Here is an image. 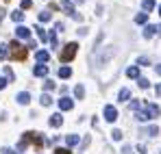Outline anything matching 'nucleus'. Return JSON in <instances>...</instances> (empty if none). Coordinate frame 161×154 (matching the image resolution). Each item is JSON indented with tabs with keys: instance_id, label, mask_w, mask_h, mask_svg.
<instances>
[{
	"instance_id": "nucleus-39",
	"label": "nucleus",
	"mask_w": 161,
	"mask_h": 154,
	"mask_svg": "<svg viewBox=\"0 0 161 154\" xmlns=\"http://www.w3.org/2000/svg\"><path fill=\"white\" fill-rule=\"evenodd\" d=\"M7 82H9V80H4V78H0V91H2V89L7 87Z\"/></svg>"
},
{
	"instance_id": "nucleus-25",
	"label": "nucleus",
	"mask_w": 161,
	"mask_h": 154,
	"mask_svg": "<svg viewBox=\"0 0 161 154\" xmlns=\"http://www.w3.org/2000/svg\"><path fill=\"white\" fill-rule=\"evenodd\" d=\"M35 33H37V37H39L42 41H46V33H44V28H42V26H35Z\"/></svg>"
},
{
	"instance_id": "nucleus-21",
	"label": "nucleus",
	"mask_w": 161,
	"mask_h": 154,
	"mask_svg": "<svg viewBox=\"0 0 161 154\" xmlns=\"http://www.w3.org/2000/svg\"><path fill=\"white\" fill-rule=\"evenodd\" d=\"M74 96H76V98H85V87H83V85H76V87H74Z\"/></svg>"
},
{
	"instance_id": "nucleus-37",
	"label": "nucleus",
	"mask_w": 161,
	"mask_h": 154,
	"mask_svg": "<svg viewBox=\"0 0 161 154\" xmlns=\"http://www.w3.org/2000/svg\"><path fill=\"white\" fill-rule=\"evenodd\" d=\"M131 109H133V111H139V102L133 100V102H131Z\"/></svg>"
},
{
	"instance_id": "nucleus-32",
	"label": "nucleus",
	"mask_w": 161,
	"mask_h": 154,
	"mask_svg": "<svg viewBox=\"0 0 161 154\" xmlns=\"http://www.w3.org/2000/svg\"><path fill=\"white\" fill-rule=\"evenodd\" d=\"M137 63H139V65H150V61H148L146 56H139V61H137Z\"/></svg>"
},
{
	"instance_id": "nucleus-38",
	"label": "nucleus",
	"mask_w": 161,
	"mask_h": 154,
	"mask_svg": "<svg viewBox=\"0 0 161 154\" xmlns=\"http://www.w3.org/2000/svg\"><path fill=\"white\" fill-rule=\"evenodd\" d=\"M135 150H137V152H139V154H146V148H144V146H142V143H139V146H137V148H135Z\"/></svg>"
},
{
	"instance_id": "nucleus-3",
	"label": "nucleus",
	"mask_w": 161,
	"mask_h": 154,
	"mask_svg": "<svg viewBox=\"0 0 161 154\" xmlns=\"http://www.w3.org/2000/svg\"><path fill=\"white\" fill-rule=\"evenodd\" d=\"M144 113L148 115V119H157L161 115V109L157 106V104H153V102H146V106H144Z\"/></svg>"
},
{
	"instance_id": "nucleus-31",
	"label": "nucleus",
	"mask_w": 161,
	"mask_h": 154,
	"mask_svg": "<svg viewBox=\"0 0 161 154\" xmlns=\"http://www.w3.org/2000/svg\"><path fill=\"white\" fill-rule=\"evenodd\" d=\"M48 39H50V44H53V46H57V33H50V35H48Z\"/></svg>"
},
{
	"instance_id": "nucleus-33",
	"label": "nucleus",
	"mask_w": 161,
	"mask_h": 154,
	"mask_svg": "<svg viewBox=\"0 0 161 154\" xmlns=\"http://www.w3.org/2000/svg\"><path fill=\"white\" fill-rule=\"evenodd\" d=\"M53 154H70V150H65V148H57Z\"/></svg>"
},
{
	"instance_id": "nucleus-5",
	"label": "nucleus",
	"mask_w": 161,
	"mask_h": 154,
	"mask_svg": "<svg viewBox=\"0 0 161 154\" xmlns=\"http://www.w3.org/2000/svg\"><path fill=\"white\" fill-rule=\"evenodd\" d=\"M103 113H105V119H107V122H115V119H118V111H115V106H111V104L105 106Z\"/></svg>"
},
{
	"instance_id": "nucleus-40",
	"label": "nucleus",
	"mask_w": 161,
	"mask_h": 154,
	"mask_svg": "<svg viewBox=\"0 0 161 154\" xmlns=\"http://www.w3.org/2000/svg\"><path fill=\"white\" fill-rule=\"evenodd\" d=\"M157 96H161V82L157 85Z\"/></svg>"
},
{
	"instance_id": "nucleus-11",
	"label": "nucleus",
	"mask_w": 161,
	"mask_h": 154,
	"mask_svg": "<svg viewBox=\"0 0 161 154\" xmlns=\"http://www.w3.org/2000/svg\"><path fill=\"white\" fill-rule=\"evenodd\" d=\"M15 100H18L20 104H28L31 102V93H28V91H20V93L15 96Z\"/></svg>"
},
{
	"instance_id": "nucleus-24",
	"label": "nucleus",
	"mask_w": 161,
	"mask_h": 154,
	"mask_svg": "<svg viewBox=\"0 0 161 154\" xmlns=\"http://www.w3.org/2000/svg\"><path fill=\"white\" fill-rule=\"evenodd\" d=\"M137 85H139V87H142V89H148V87H150V82H148V78H137Z\"/></svg>"
},
{
	"instance_id": "nucleus-35",
	"label": "nucleus",
	"mask_w": 161,
	"mask_h": 154,
	"mask_svg": "<svg viewBox=\"0 0 161 154\" xmlns=\"http://www.w3.org/2000/svg\"><path fill=\"white\" fill-rule=\"evenodd\" d=\"M122 154H133V148H131V146H124V148H122Z\"/></svg>"
},
{
	"instance_id": "nucleus-6",
	"label": "nucleus",
	"mask_w": 161,
	"mask_h": 154,
	"mask_svg": "<svg viewBox=\"0 0 161 154\" xmlns=\"http://www.w3.org/2000/svg\"><path fill=\"white\" fill-rule=\"evenodd\" d=\"M159 28H161V26L148 24V26H146V28H144V37H146V39H150V37H155V35L159 33Z\"/></svg>"
},
{
	"instance_id": "nucleus-41",
	"label": "nucleus",
	"mask_w": 161,
	"mask_h": 154,
	"mask_svg": "<svg viewBox=\"0 0 161 154\" xmlns=\"http://www.w3.org/2000/svg\"><path fill=\"white\" fill-rule=\"evenodd\" d=\"M155 70H157V74H159V76H161V65H157V67H155Z\"/></svg>"
},
{
	"instance_id": "nucleus-17",
	"label": "nucleus",
	"mask_w": 161,
	"mask_h": 154,
	"mask_svg": "<svg viewBox=\"0 0 161 154\" xmlns=\"http://www.w3.org/2000/svg\"><path fill=\"white\" fill-rule=\"evenodd\" d=\"M39 102H42V106H50V104H53V98H50V93H44V96L39 98Z\"/></svg>"
},
{
	"instance_id": "nucleus-27",
	"label": "nucleus",
	"mask_w": 161,
	"mask_h": 154,
	"mask_svg": "<svg viewBox=\"0 0 161 154\" xmlns=\"http://www.w3.org/2000/svg\"><path fill=\"white\" fill-rule=\"evenodd\" d=\"M111 137H113V141H120V139H122V130H113V132H111Z\"/></svg>"
},
{
	"instance_id": "nucleus-9",
	"label": "nucleus",
	"mask_w": 161,
	"mask_h": 154,
	"mask_svg": "<svg viewBox=\"0 0 161 154\" xmlns=\"http://www.w3.org/2000/svg\"><path fill=\"white\" fill-rule=\"evenodd\" d=\"M15 37H18V39H28V37H31V30H28L26 26H18V28H15Z\"/></svg>"
},
{
	"instance_id": "nucleus-34",
	"label": "nucleus",
	"mask_w": 161,
	"mask_h": 154,
	"mask_svg": "<svg viewBox=\"0 0 161 154\" xmlns=\"http://www.w3.org/2000/svg\"><path fill=\"white\" fill-rule=\"evenodd\" d=\"M31 7H33L31 0H22V9H31Z\"/></svg>"
},
{
	"instance_id": "nucleus-42",
	"label": "nucleus",
	"mask_w": 161,
	"mask_h": 154,
	"mask_svg": "<svg viewBox=\"0 0 161 154\" xmlns=\"http://www.w3.org/2000/svg\"><path fill=\"white\" fill-rule=\"evenodd\" d=\"M159 15H161V4H159Z\"/></svg>"
},
{
	"instance_id": "nucleus-23",
	"label": "nucleus",
	"mask_w": 161,
	"mask_h": 154,
	"mask_svg": "<svg viewBox=\"0 0 161 154\" xmlns=\"http://www.w3.org/2000/svg\"><path fill=\"white\" fill-rule=\"evenodd\" d=\"M59 76L61 78H70L72 76V70H70V67H61V70H59Z\"/></svg>"
},
{
	"instance_id": "nucleus-30",
	"label": "nucleus",
	"mask_w": 161,
	"mask_h": 154,
	"mask_svg": "<svg viewBox=\"0 0 161 154\" xmlns=\"http://www.w3.org/2000/svg\"><path fill=\"white\" fill-rule=\"evenodd\" d=\"M4 74H7V78H9V80H15V76H13V70H11V67H4Z\"/></svg>"
},
{
	"instance_id": "nucleus-14",
	"label": "nucleus",
	"mask_w": 161,
	"mask_h": 154,
	"mask_svg": "<svg viewBox=\"0 0 161 154\" xmlns=\"http://www.w3.org/2000/svg\"><path fill=\"white\" fill-rule=\"evenodd\" d=\"M142 9H144V13L153 11V9H155V0H144V2H142Z\"/></svg>"
},
{
	"instance_id": "nucleus-22",
	"label": "nucleus",
	"mask_w": 161,
	"mask_h": 154,
	"mask_svg": "<svg viewBox=\"0 0 161 154\" xmlns=\"http://www.w3.org/2000/svg\"><path fill=\"white\" fill-rule=\"evenodd\" d=\"M11 20H13V22H22V20H24V13H22V11H13V13H11Z\"/></svg>"
},
{
	"instance_id": "nucleus-4",
	"label": "nucleus",
	"mask_w": 161,
	"mask_h": 154,
	"mask_svg": "<svg viewBox=\"0 0 161 154\" xmlns=\"http://www.w3.org/2000/svg\"><path fill=\"white\" fill-rule=\"evenodd\" d=\"M61 9H63V11H65L68 15H72L74 20H80V15L76 13V11H74V4H72L70 0H61Z\"/></svg>"
},
{
	"instance_id": "nucleus-16",
	"label": "nucleus",
	"mask_w": 161,
	"mask_h": 154,
	"mask_svg": "<svg viewBox=\"0 0 161 154\" xmlns=\"http://www.w3.org/2000/svg\"><path fill=\"white\" fill-rule=\"evenodd\" d=\"M148 22V13H137L135 15V24H146Z\"/></svg>"
},
{
	"instance_id": "nucleus-28",
	"label": "nucleus",
	"mask_w": 161,
	"mask_h": 154,
	"mask_svg": "<svg viewBox=\"0 0 161 154\" xmlns=\"http://www.w3.org/2000/svg\"><path fill=\"white\" fill-rule=\"evenodd\" d=\"M137 119H139V122H148V115H146L144 111H137Z\"/></svg>"
},
{
	"instance_id": "nucleus-1",
	"label": "nucleus",
	"mask_w": 161,
	"mask_h": 154,
	"mask_svg": "<svg viewBox=\"0 0 161 154\" xmlns=\"http://www.w3.org/2000/svg\"><path fill=\"white\" fill-rule=\"evenodd\" d=\"M76 50H79V44H76V41L65 44V48H63V52H61V61H63V63L72 61V59L76 56Z\"/></svg>"
},
{
	"instance_id": "nucleus-12",
	"label": "nucleus",
	"mask_w": 161,
	"mask_h": 154,
	"mask_svg": "<svg viewBox=\"0 0 161 154\" xmlns=\"http://www.w3.org/2000/svg\"><path fill=\"white\" fill-rule=\"evenodd\" d=\"M48 124H50V126H54V128H59V126H61V124H63V117H61V115H59V113H54L53 117H50V119H48Z\"/></svg>"
},
{
	"instance_id": "nucleus-36",
	"label": "nucleus",
	"mask_w": 161,
	"mask_h": 154,
	"mask_svg": "<svg viewBox=\"0 0 161 154\" xmlns=\"http://www.w3.org/2000/svg\"><path fill=\"white\" fill-rule=\"evenodd\" d=\"M2 154H18L15 150H11V148H2Z\"/></svg>"
},
{
	"instance_id": "nucleus-8",
	"label": "nucleus",
	"mask_w": 161,
	"mask_h": 154,
	"mask_svg": "<svg viewBox=\"0 0 161 154\" xmlns=\"http://www.w3.org/2000/svg\"><path fill=\"white\" fill-rule=\"evenodd\" d=\"M35 59H37L39 63H44V65H46V63L50 61V52H46V50H37V52H35Z\"/></svg>"
},
{
	"instance_id": "nucleus-26",
	"label": "nucleus",
	"mask_w": 161,
	"mask_h": 154,
	"mask_svg": "<svg viewBox=\"0 0 161 154\" xmlns=\"http://www.w3.org/2000/svg\"><path fill=\"white\" fill-rule=\"evenodd\" d=\"M146 132H148L150 137H157V135H159V128H157V126H148V128H146Z\"/></svg>"
},
{
	"instance_id": "nucleus-13",
	"label": "nucleus",
	"mask_w": 161,
	"mask_h": 154,
	"mask_svg": "<svg viewBox=\"0 0 161 154\" xmlns=\"http://www.w3.org/2000/svg\"><path fill=\"white\" fill-rule=\"evenodd\" d=\"M129 98H131V89H126V87H124V89H120V93H118V100H120V102H126Z\"/></svg>"
},
{
	"instance_id": "nucleus-7",
	"label": "nucleus",
	"mask_w": 161,
	"mask_h": 154,
	"mask_svg": "<svg viewBox=\"0 0 161 154\" xmlns=\"http://www.w3.org/2000/svg\"><path fill=\"white\" fill-rule=\"evenodd\" d=\"M59 109H61V111H72V109H74L72 98H61V100H59Z\"/></svg>"
},
{
	"instance_id": "nucleus-20",
	"label": "nucleus",
	"mask_w": 161,
	"mask_h": 154,
	"mask_svg": "<svg viewBox=\"0 0 161 154\" xmlns=\"http://www.w3.org/2000/svg\"><path fill=\"white\" fill-rule=\"evenodd\" d=\"M7 56H9V46L7 44H0V61L7 59Z\"/></svg>"
},
{
	"instance_id": "nucleus-2",
	"label": "nucleus",
	"mask_w": 161,
	"mask_h": 154,
	"mask_svg": "<svg viewBox=\"0 0 161 154\" xmlns=\"http://www.w3.org/2000/svg\"><path fill=\"white\" fill-rule=\"evenodd\" d=\"M9 48H11V59H15V61H18V59H20V61L26 59V46L13 41V44H9Z\"/></svg>"
},
{
	"instance_id": "nucleus-19",
	"label": "nucleus",
	"mask_w": 161,
	"mask_h": 154,
	"mask_svg": "<svg viewBox=\"0 0 161 154\" xmlns=\"http://www.w3.org/2000/svg\"><path fill=\"white\" fill-rule=\"evenodd\" d=\"M65 143L72 148V146H76V143H79V137H76V135H68V137H65Z\"/></svg>"
},
{
	"instance_id": "nucleus-18",
	"label": "nucleus",
	"mask_w": 161,
	"mask_h": 154,
	"mask_svg": "<svg viewBox=\"0 0 161 154\" xmlns=\"http://www.w3.org/2000/svg\"><path fill=\"white\" fill-rule=\"evenodd\" d=\"M50 18H53V13H50L48 9H46V11H39V22H48Z\"/></svg>"
},
{
	"instance_id": "nucleus-29",
	"label": "nucleus",
	"mask_w": 161,
	"mask_h": 154,
	"mask_svg": "<svg viewBox=\"0 0 161 154\" xmlns=\"http://www.w3.org/2000/svg\"><path fill=\"white\" fill-rule=\"evenodd\" d=\"M44 89H46V93H48L50 89H54V82L53 80H46V82H44Z\"/></svg>"
},
{
	"instance_id": "nucleus-10",
	"label": "nucleus",
	"mask_w": 161,
	"mask_h": 154,
	"mask_svg": "<svg viewBox=\"0 0 161 154\" xmlns=\"http://www.w3.org/2000/svg\"><path fill=\"white\" fill-rule=\"evenodd\" d=\"M33 74L39 78H44L46 74H48V65H44V63H39V65H35V70H33Z\"/></svg>"
},
{
	"instance_id": "nucleus-15",
	"label": "nucleus",
	"mask_w": 161,
	"mask_h": 154,
	"mask_svg": "<svg viewBox=\"0 0 161 154\" xmlns=\"http://www.w3.org/2000/svg\"><path fill=\"white\" fill-rule=\"evenodd\" d=\"M126 76L129 78H139V67H137V65L129 67V70H126Z\"/></svg>"
}]
</instances>
